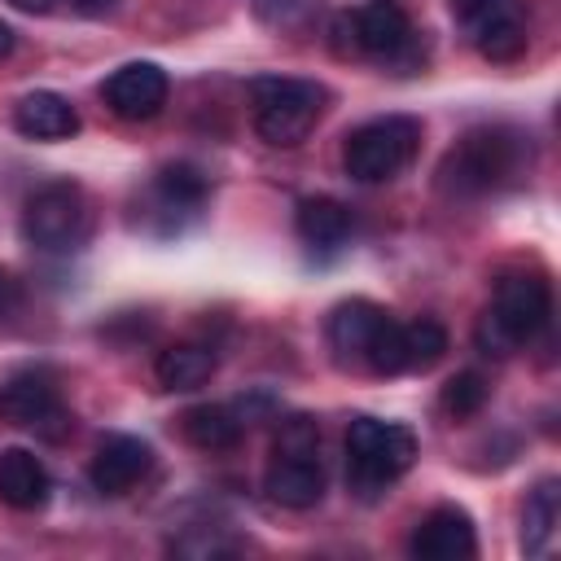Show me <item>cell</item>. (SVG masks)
Returning <instances> with one entry per match:
<instances>
[{
    "instance_id": "obj_25",
    "label": "cell",
    "mask_w": 561,
    "mask_h": 561,
    "mask_svg": "<svg viewBox=\"0 0 561 561\" xmlns=\"http://www.w3.org/2000/svg\"><path fill=\"white\" fill-rule=\"evenodd\" d=\"M13 44H18L13 26H9V22H0V57H9V53H13Z\"/></svg>"
},
{
    "instance_id": "obj_6",
    "label": "cell",
    "mask_w": 561,
    "mask_h": 561,
    "mask_svg": "<svg viewBox=\"0 0 561 561\" xmlns=\"http://www.w3.org/2000/svg\"><path fill=\"white\" fill-rule=\"evenodd\" d=\"M329 92L316 79H285V75H263L250 83V105H254V131L272 149H294L311 136V127L324 114Z\"/></svg>"
},
{
    "instance_id": "obj_17",
    "label": "cell",
    "mask_w": 561,
    "mask_h": 561,
    "mask_svg": "<svg viewBox=\"0 0 561 561\" xmlns=\"http://www.w3.org/2000/svg\"><path fill=\"white\" fill-rule=\"evenodd\" d=\"M13 127L31 140H66L79 131V114L61 92H26L13 105Z\"/></svg>"
},
{
    "instance_id": "obj_14",
    "label": "cell",
    "mask_w": 561,
    "mask_h": 561,
    "mask_svg": "<svg viewBox=\"0 0 561 561\" xmlns=\"http://www.w3.org/2000/svg\"><path fill=\"white\" fill-rule=\"evenodd\" d=\"M206 175L188 162H167L149 184V215H162V232H180L184 219H193L206 206Z\"/></svg>"
},
{
    "instance_id": "obj_1",
    "label": "cell",
    "mask_w": 561,
    "mask_h": 561,
    "mask_svg": "<svg viewBox=\"0 0 561 561\" xmlns=\"http://www.w3.org/2000/svg\"><path fill=\"white\" fill-rule=\"evenodd\" d=\"M535 162L530 136L513 127H473L438 162V188L447 197H486L517 184Z\"/></svg>"
},
{
    "instance_id": "obj_19",
    "label": "cell",
    "mask_w": 561,
    "mask_h": 561,
    "mask_svg": "<svg viewBox=\"0 0 561 561\" xmlns=\"http://www.w3.org/2000/svg\"><path fill=\"white\" fill-rule=\"evenodd\" d=\"M215 368H219V359L206 342H175V346L158 351V359H153V377L162 390H197L215 377Z\"/></svg>"
},
{
    "instance_id": "obj_26",
    "label": "cell",
    "mask_w": 561,
    "mask_h": 561,
    "mask_svg": "<svg viewBox=\"0 0 561 561\" xmlns=\"http://www.w3.org/2000/svg\"><path fill=\"white\" fill-rule=\"evenodd\" d=\"M13 4H18V9H26V13H48L57 0H13Z\"/></svg>"
},
{
    "instance_id": "obj_12",
    "label": "cell",
    "mask_w": 561,
    "mask_h": 561,
    "mask_svg": "<svg viewBox=\"0 0 561 561\" xmlns=\"http://www.w3.org/2000/svg\"><path fill=\"white\" fill-rule=\"evenodd\" d=\"M101 96H105V105H110L118 118H127V123H149V118L162 114V105H167V96H171V79H167V70L153 66V61H127V66H118V70L101 83Z\"/></svg>"
},
{
    "instance_id": "obj_9",
    "label": "cell",
    "mask_w": 561,
    "mask_h": 561,
    "mask_svg": "<svg viewBox=\"0 0 561 561\" xmlns=\"http://www.w3.org/2000/svg\"><path fill=\"white\" fill-rule=\"evenodd\" d=\"M416 44L412 18L399 0H368L355 13L333 22V48L342 57H373V61H403Z\"/></svg>"
},
{
    "instance_id": "obj_10",
    "label": "cell",
    "mask_w": 561,
    "mask_h": 561,
    "mask_svg": "<svg viewBox=\"0 0 561 561\" xmlns=\"http://www.w3.org/2000/svg\"><path fill=\"white\" fill-rule=\"evenodd\" d=\"M469 44L486 61H517L530 44L526 0H451Z\"/></svg>"
},
{
    "instance_id": "obj_27",
    "label": "cell",
    "mask_w": 561,
    "mask_h": 561,
    "mask_svg": "<svg viewBox=\"0 0 561 561\" xmlns=\"http://www.w3.org/2000/svg\"><path fill=\"white\" fill-rule=\"evenodd\" d=\"M4 289H9V280H4V272H0V302H4Z\"/></svg>"
},
{
    "instance_id": "obj_23",
    "label": "cell",
    "mask_w": 561,
    "mask_h": 561,
    "mask_svg": "<svg viewBox=\"0 0 561 561\" xmlns=\"http://www.w3.org/2000/svg\"><path fill=\"white\" fill-rule=\"evenodd\" d=\"M438 403H443V412H447L451 421L473 416V412L486 403V381H482V373H456V377L443 386Z\"/></svg>"
},
{
    "instance_id": "obj_3",
    "label": "cell",
    "mask_w": 561,
    "mask_h": 561,
    "mask_svg": "<svg viewBox=\"0 0 561 561\" xmlns=\"http://www.w3.org/2000/svg\"><path fill=\"white\" fill-rule=\"evenodd\" d=\"M552 316V289L543 276L535 272H508L495 280V294H491V307L482 311L473 337L486 355H513L517 346H526L530 337L543 333Z\"/></svg>"
},
{
    "instance_id": "obj_16",
    "label": "cell",
    "mask_w": 561,
    "mask_h": 561,
    "mask_svg": "<svg viewBox=\"0 0 561 561\" xmlns=\"http://www.w3.org/2000/svg\"><path fill=\"white\" fill-rule=\"evenodd\" d=\"M48 469L35 451L26 447H0V504L18 508V513H35L48 504Z\"/></svg>"
},
{
    "instance_id": "obj_13",
    "label": "cell",
    "mask_w": 561,
    "mask_h": 561,
    "mask_svg": "<svg viewBox=\"0 0 561 561\" xmlns=\"http://www.w3.org/2000/svg\"><path fill=\"white\" fill-rule=\"evenodd\" d=\"M412 557L421 561H469L478 552V535H473V517L456 504H438L434 513H425L412 530Z\"/></svg>"
},
{
    "instance_id": "obj_15",
    "label": "cell",
    "mask_w": 561,
    "mask_h": 561,
    "mask_svg": "<svg viewBox=\"0 0 561 561\" xmlns=\"http://www.w3.org/2000/svg\"><path fill=\"white\" fill-rule=\"evenodd\" d=\"M149 465H153V451H149L145 438L110 434V438H101V447H96V456L88 465V478H92V486L101 495H127L149 473Z\"/></svg>"
},
{
    "instance_id": "obj_5",
    "label": "cell",
    "mask_w": 561,
    "mask_h": 561,
    "mask_svg": "<svg viewBox=\"0 0 561 561\" xmlns=\"http://www.w3.org/2000/svg\"><path fill=\"white\" fill-rule=\"evenodd\" d=\"M263 491L280 508H311L324 495V460H320V425L302 412L285 416L272 438V460L263 469Z\"/></svg>"
},
{
    "instance_id": "obj_22",
    "label": "cell",
    "mask_w": 561,
    "mask_h": 561,
    "mask_svg": "<svg viewBox=\"0 0 561 561\" xmlns=\"http://www.w3.org/2000/svg\"><path fill=\"white\" fill-rule=\"evenodd\" d=\"M447 355V329L430 316L403 324V373H430Z\"/></svg>"
},
{
    "instance_id": "obj_18",
    "label": "cell",
    "mask_w": 561,
    "mask_h": 561,
    "mask_svg": "<svg viewBox=\"0 0 561 561\" xmlns=\"http://www.w3.org/2000/svg\"><path fill=\"white\" fill-rule=\"evenodd\" d=\"M294 228H298L302 245H311L316 254H333L346 245L355 219H351V206H342L337 197H302Z\"/></svg>"
},
{
    "instance_id": "obj_2",
    "label": "cell",
    "mask_w": 561,
    "mask_h": 561,
    "mask_svg": "<svg viewBox=\"0 0 561 561\" xmlns=\"http://www.w3.org/2000/svg\"><path fill=\"white\" fill-rule=\"evenodd\" d=\"M416 460V434L399 421L355 416L346 425V486L355 500H381Z\"/></svg>"
},
{
    "instance_id": "obj_4",
    "label": "cell",
    "mask_w": 561,
    "mask_h": 561,
    "mask_svg": "<svg viewBox=\"0 0 561 561\" xmlns=\"http://www.w3.org/2000/svg\"><path fill=\"white\" fill-rule=\"evenodd\" d=\"M329 346L346 368H368L377 377L403 373V324L368 298H351L333 307Z\"/></svg>"
},
{
    "instance_id": "obj_20",
    "label": "cell",
    "mask_w": 561,
    "mask_h": 561,
    "mask_svg": "<svg viewBox=\"0 0 561 561\" xmlns=\"http://www.w3.org/2000/svg\"><path fill=\"white\" fill-rule=\"evenodd\" d=\"M180 434L202 451H228L241 443V416L224 403H197L180 416Z\"/></svg>"
},
{
    "instance_id": "obj_24",
    "label": "cell",
    "mask_w": 561,
    "mask_h": 561,
    "mask_svg": "<svg viewBox=\"0 0 561 561\" xmlns=\"http://www.w3.org/2000/svg\"><path fill=\"white\" fill-rule=\"evenodd\" d=\"M75 13H105V9H114L118 0H66Z\"/></svg>"
},
{
    "instance_id": "obj_7",
    "label": "cell",
    "mask_w": 561,
    "mask_h": 561,
    "mask_svg": "<svg viewBox=\"0 0 561 561\" xmlns=\"http://www.w3.org/2000/svg\"><path fill=\"white\" fill-rule=\"evenodd\" d=\"M421 149V123L408 114L368 118L342 140V167L359 184H386L394 180Z\"/></svg>"
},
{
    "instance_id": "obj_8",
    "label": "cell",
    "mask_w": 561,
    "mask_h": 561,
    "mask_svg": "<svg viewBox=\"0 0 561 561\" xmlns=\"http://www.w3.org/2000/svg\"><path fill=\"white\" fill-rule=\"evenodd\" d=\"M92 228V206L88 193L70 180H53L39 184L26 202H22V237L44 250V254H70L83 245Z\"/></svg>"
},
{
    "instance_id": "obj_11",
    "label": "cell",
    "mask_w": 561,
    "mask_h": 561,
    "mask_svg": "<svg viewBox=\"0 0 561 561\" xmlns=\"http://www.w3.org/2000/svg\"><path fill=\"white\" fill-rule=\"evenodd\" d=\"M0 421L57 443L70 430V408L61 403L57 386L44 373L26 368V373H13L0 381Z\"/></svg>"
},
{
    "instance_id": "obj_21",
    "label": "cell",
    "mask_w": 561,
    "mask_h": 561,
    "mask_svg": "<svg viewBox=\"0 0 561 561\" xmlns=\"http://www.w3.org/2000/svg\"><path fill=\"white\" fill-rule=\"evenodd\" d=\"M561 522V486L557 478H543L530 495H526V508H522V548L526 552H543L552 530Z\"/></svg>"
}]
</instances>
